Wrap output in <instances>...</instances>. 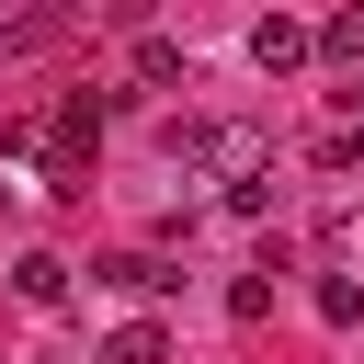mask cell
I'll use <instances>...</instances> for the list:
<instances>
[{
  "mask_svg": "<svg viewBox=\"0 0 364 364\" xmlns=\"http://www.w3.org/2000/svg\"><path fill=\"white\" fill-rule=\"evenodd\" d=\"M159 148H171V159H193V171H228V182L273 159V136H262V125H193V114H171V125H159Z\"/></svg>",
  "mask_w": 364,
  "mask_h": 364,
  "instance_id": "obj_1",
  "label": "cell"
},
{
  "mask_svg": "<svg viewBox=\"0 0 364 364\" xmlns=\"http://www.w3.org/2000/svg\"><path fill=\"white\" fill-rule=\"evenodd\" d=\"M80 23H91V0H23V11H0V57H57Z\"/></svg>",
  "mask_w": 364,
  "mask_h": 364,
  "instance_id": "obj_2",
  "label": "cell"
},
{
  "mask_svg": "<svg viewBox=\"0 0 364 364\" xmlns=\"http://www.w3.org/2000/svg\"><path fill=\"white\" fill-rule=\"evenodd\" d=\"M307 57H318V34H307L296 11H262V23H250V68H262V80H284V68H307Z\"/></svg>",
  "mask_w": 364,
  "mask_h": 364,
  "instance_id": "obj_3",
  "label": "cell"
},
{
  "mask_svg": "<svg viewBox=\"0 0 364 364\" xmlns=\"http://www.w3.org/2000/svg\"><path fill=\"white\" fill-rule=\"evenodd\" d=\"M91 284H114V296H159V284H182L159 250H114V262H91Z\"/></svg>",
  "mask_w": 364,
  "mask_h": 364,
  "instance_id": "obj_4",
  "label": "cell"
},
{
  "mask_svg": "<svg viewBox=\"0 0 364 364\" xmlns=\"http://www.w3.org/2000/svg\"><path fill=\"white\" fill-rule=\"evenodd\" d=\"M136 80H148V91H193V57H182L171 34H136Z\"/></svg>",
  "mask_w": 364,
  "mask_h": 364,
  "instance_id": "obj_5",
  "label": "cell"
},
{
  "mask_svg": "<svg viewBox=\"0 0 364 364\" xmlns=\"http://www.w3.org/2000/svg\"><path fill=\"white\" fill-rule=\"evenodd\" d=\"M11 284H23V307H57V296H68V262H57V250H23Z\"/></svg>",
  "mask_w": 364,
  "mask_h": 364,
  "instance_id": "obj_6",
  "label": "cell"
},
{
  "mask_svg": "<svg viewBox=\"0 0 364 364\" xmlns=\"http://www.w3.org/2000/svg\"><path fill=\"white\" fill-rule=\"evenodd\" d=\"M102 364H171V330H159V318H125V330L102 341Z\"/></svg>",
  "mask_w": 364,
  "mask_h": 364,
  "instance_id": "obj_7",
  "label": "cell"
},
{
  "mask_svg": "<svg viewBox=\"0 0 364 364\" xmlns=\"http://www.w3.org/2000/svg\"><path fill=\"white\" fill-rule=\"evenodd\" d=\"M318 318H330V330H364V284L330 273V284H318Z\"/></svg>",
  "mask_w": 364,
  "mask_h": 364,
  "instance_id": "obj_8",
  "label": "cell"
},
{
  "mask_svg": "<svg viewBox=\"0 0 364 364\" xmlns=\"http://www.w3.org/2000/svg\"><path fill=\"white\" fill-rule=\"evenodd\" d=\"M318 57H341V68H364V11H330V23H318Z\"/></svg>",
  "mask_w": 364,
  "mask_h": 364,
  "instance_id": "obj_9",
  "label": "cell"
},
{
  "mask_svg": "<svg viewBox=\"0 0 364 364\" xmlns=\"http://www.w3.org/2000/svg\"><path fill=\"white\" fill-rule=\"evenodd\" d=\"M228 318H273V262H262V273H239V284H228Z\"/></svg>",
  "mask_w": 364,
  "mask_h": 364,
  "instance_id": "obj_10",
  "label": "cell"
},
{
  "mask_svg": "<svg viewBox=\"0 0 364 364\" xmlns=\"http://www.w3.org/2000/svg\"><path fill=\"white\" fill-rule=\"evenodd\" d=\"M318 171H364V125H330L318 136Z\"/></svg>",
  "mask_w": 364,
  "mask_h": 364,
  "instance_id": "obj_11",
  "label": "cell"
},
{
  "mask_svg": "<svg viewBox=\"0 0 364 364\" xmlns=\"http://www.w3.org/2000/svg\"><path fill=\"white\" fill-rule=\"evenodd\" d=\"M341 102H353V114H364V91H341Z\"/></svg>",
  "mask_w": 364,
  "mask_h": 364,
  "instance_id": "obj_12",
  "label": "cell"
}]
</instances>
